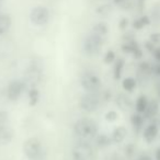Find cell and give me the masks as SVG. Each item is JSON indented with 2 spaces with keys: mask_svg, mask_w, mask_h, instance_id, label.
<instances>
[{
  "mask_svg": "<svg viewBox=\"0 0 160 160\" xmlns=\"http://www.w3.org/2000/svg\"><path fill=\"white\" fill-rule=\"evenodd\" d=\"M108 32H109V28H108V25L105 24V23H102V22L97 23V24L92 28V33L98 34V35H100V36L107 35Z\"/></svg>",
  "mask_w": 160,
  "mask_h": 160,
  "instance_id": "21",
  "label": "cell"
},
{
  "mask_svg": "<svg viewBox=\"0 0 160 160\" xmlns=\"http://www.w3.org/2000/svg\"><path fill=\"white\" fill-rule=\"evenodd\" d=\"M73 132L78 137L82 139H91L98 133V124L90 118H81L76 122L73 126Z\"/></svg>",
  "mask_w": 160,
  "mask_h": 160,
  "instance_id": "1",
  "label": "cell"
},
{
  "mask_svg": "<svg viewBox=\"0 0 160 160\" xmlns=\"http://www.w3.org/2000/svg\"><path fill=\"white\" fill-rule=\"evenodd\" d=\"M156 160H160V147L157 149V151H156V156H155Z\"/></svg>",
  "mask_w": 160,
  "mask_h": 160,
  "instance_id": "34",
  "label": "cell"
},
{
  "mask_svg": "<svg viewBox=\"0 0 160 160\" xmlns=\"http://www.w3.org/2000/svg\"><path fill=\"white\" fill-rule=\"evenodd\" d=\"M122 49H123V52H124V53L132 54V55H133L135 58H137V59L142 58V49L139 48V46H138L137 43H136L135 41H133V40H131L129 42H127L126 44L123 45Z\"/></svg>",
  "mask_w": 160,
  "mask_h": 160,
  "instance_id": "11",
  "label": "cell"
},
{
  "mask_svg": "<svg viewBox=\"0 0 160 160\" xmlns=\"http://www.w3.org/2000/svg\"><path fill=\"white\" fill-rule=\"evenodd\" d=\"M146 48L148 49L150 53H153V51L156 49L155 44H153V43H151V42H147L146 43Z\"/></svg>",
  "mask_w": 160,
  "mask_h": 160,
  "instance_id": "30",
  "label": "cell"
},
{
  "mask_svg": "<svg viewBox=\"0 0 160 160\" xmlns=\"http://www.w3.org/2000/svg\"><path fill=\"white\" fill-rule=\"evenodd\" d=\"M124 65H125V62H124V59H122V58H120V59H118L115 62V65H114V68H113L114 79H116V80L121 79L123 69H124Z\"/></svg>",
  "mask_w": 160,
  "mask_h": 160,
  "instance_id": "19",
  "label": "cell"
},
{
  "mask_svg": "<svg viewBox=\"0 0 160 160\" xmlns=\"http://www.w3.org/2000/svg\"><path fill=\"white\" fill-rule=\"evenodd\" d=\"M9 124V114L6 111H0V126Z\"/></svg>",
  "mask_w": 160,
  "mask_h": 160,
  "instance_id": "25",
  "label": "cell"
},
{
  "mask_svg": "<svg viewBox=\"0 0 160 160\" xmlns=\"http://www.w3.org/2000/svg\"><path fill=\"white\" fill-rule=\"evenodd\" d=\"M127 24H128V21H127V19H122L120 22V29L124 30L125 28L127 27Z\"/></svg>",
  "mask_w": 160,
  "mask_h": 160,
  "instance_id": "31",
  "label": "cell"
},
{
  "mask_svg": "<svg viewBox=\"0 0 160 160\" xmlns=\"http://www.w3.org/2000/svg\"><path fill=\"white\" fill-rule=\"evenodd\" d=\"M41 79H42V73H41V71L38 70V68H35V67H31V68L28 69L27 72H25L24 82L29 83V85L36 86L41 81Z\"/></svg>",
  "mask_w": 160,
  "mask_h": 160,
  "instance_id": "9",
  "label": "cell"
},
{
  "mask_svg": "<svg viewBox=\"0 0 160 160\" xmlns=\"http://www.w3.org/2000/svg\"><path fill=\"white\" fill-rule=\"evenodd\" d=\"M115 60V53L113 51H108L104 56V62L105 64H112Z\"/></svg>",
  "mask_w": 160,
  "mask_h": 160,
  "instance_id": "26",
  "label": "cell"
},
{
  "mask_svg": "<svg viewBox=\"0 0 160 160\" xmlns=\"http://www.w3.org/2000/svg\"><path fill=\"white\" fill-rule=\"evenodd\" d=\"M23 151L29 160H45V152L42 142L36 137H31L25 140Z\"/></svg>",
  "mask_w": 160,
  "mask_h": 160,
  "instance_id": "2",
  "label": "cell"
},
{
  "mask_svg": "<svg viewBox=\"0 0 160 160\" xmlns=\"http://www.w3.org/2000/svg\"><path fill=\"white\" fill-rule=\"evenodd\" d=\"M97 140H98V145L100 147H107L109 145H111V142H113L112 138L109 137L108 135H99Z\"/></svg>",
  "mask_w": 160,
  "mask_h": 160,
  "instance_id": "24",
  "label": "cell"
},
{
  "mask_svg": "<svg viewBox=\"0 0 160 160\" xmlns=\"http://www.w3.org/2000/svg\"><path fill=\"white\" fill-rule=\"evenodd\" d=\"M30 20L36 27H43L49 21V11L44 6H38L31 10Z\"/></svg>",
  "mask_w": 160,
  "mask_h": 160,
  "instance_id": "4",
  "label": "cell"
},
{
  "mask_svg": "<svg viewBox=\"0 0 160 160\" xmlns=\"http://www.w3.org/2000/svg\"><path fill=\"white\" fill-rule=\"evenodd\" d=\"M81 86L87 92H98L101 88V80L94 73L87 72L81 79Z\"/></svg>",
  "mask_w": 160,
  "mask_h": 160,
  "instance_id": "7",
  "label": "cell"
},
{
  "mask_svg": "<svg viewBox=\"0 0 160 160\" xmlns=\"http://www.w3.org/2000/svg\"><path fill=\"white\" fill-rule=\"evenodd\" d=\"M11 18L8 14H0V35L5 34L6 32L9 31L10 27H11Z\"/></svg>",
  "mask_w": 160,
  "mask_h": 160,
  "instance_id": "15",
  "label": "cell"
},
{
  "mask_svg": "<svg viewBox=\"0 0 160 160\" xmlns=\"http://www.w3.org/2000/svg\"><path fill=\"white\" fill-rule=\"evenodd\" d=\"M38 99H40V93H38V90L36 88H32L29 91V100H30V105L34 107L36 103L38 102Z\"/></svg>",
  "mask_w": 160,
  "mask_h": 160,
  "instance_id": "23",
  "label": "cell"
},
{
  "mask_svg": "<svg viewBox=\"0 0 160 160\" xmlns=\"http://www.w3.org/2000/svg\"><path fill=\"white\" fill-rule=\"evenodd\" d=\"M103 45V36H100L98 34L91 33L86 38L83 42V51L89 56L98 55L100 53Z\"/></svg>",
  "mask_w": 160,
  "mask_h": 160,
  "instance_id": "3",
  "label": "cell"
},
{
  "mask_svg": "<svg viewBox=\"0 0 160 160\" xmlns=\"http://www.w3.org/2000/svg\"><path fill=\"white\" fill-rule=\"evenodd\" d=\"M158 96H159V99H160V89L158 90Z\"/></svg>",
  "mask_w": 160,
  "mask_h": 160,
  "instance_id": "36",
  "label": "cell"
},
{
  "mask_svg": "<svg viewBox=\"0 0 160 160\" xmlns=\"http://www.w3.org/2000/svg\"><path fill=\"white\" fill-rule=\"evenodd\" d=\"M116 104L121 110H128L132 107V101L125 94H118L116 98Z\"/></svg>",
  "mask_w": 160,
  "mask_h": 160,
  "instance_id": "17",
  "label": "cell"
},
{
  "mask_svg": "<svg viewBox=\"0 0 160 160\" xmlns=\"http://www.w3.org/2000/svg\"><path fill=\"white\" fill-rule=\"evenodd\" d=\"M149 103V100L145 94H142L137 98L136 100V103H135V109H136V112L137 113H144L147 109V105Z\"/></svg>",
  "mask_w": 160,
  "mask_h": 160,
  "instance_id": "16",
  "label": "cell"
},
{
  "mask_svg": "<svg viewBox=\"0 0 160 160\" xmlns=\"http://www.w3.org/2000/svg\"><path fill=\"white\" fill-rule=\"evenodd\" d=\"M158 133H159V128H158L157 124H149L146 128L144 129L142 133V137H144L145 142L150 144L157 138Z\"/></svg>",
  "mask_w": 160,
  "mask_h": 160,
  "instance_id": "12",
  "label": "cell"
},
{
  "mask_svg": "<svg viewBox=\"0 0 160 160\" xmlns=\"http://www.w3.org/2000/svg\"><path fill=\"white\" fill-rule=\"evenodd\" d=\"M122 86H123V89H124L125 91L132 92L136 88V86H137V81H136L134 78L127 77L122 81Z\"/></svg>",
  "mask_w": 160,
  "mask_h": 160,
  "instance_id": "20",
  "label": "cell"
},
{
  "mask_svg": "<svg viewBox=\"0 0 160 160\" xmlns=\"http://www.w3.org/2000/svg\"><path fill=\"white\" fill-rule=\"evenodd\" d=\"M93 156L92 147L88 142H78L72 149L73 160H91Z\"/></svg>",
  "mask_w": 160,
  "mask_h": 160,
  "instance_id": "6",
  "label": "cell"
},
{
  "mask_svg": "<svg viewBox=\"0 0 160 160\" xmlns=\"http://www.w3.org/2000/svg\"><path fill=\"white\" fill-rule=\"evenodd\" d=\"M153 71H155L156 75L159 76V77H160V62H159V64L156 65L155 68H153Z\"/></svg>",
  "mask_w": 160,
  "mask_h": 160,
  "instance_id": "33",
  "label": "cell"
},
{
  "mask_svg": "<svg viewBox=\"0 0 160 160\" xmlns=\"http://www.w3.org/2000/svg\"><path fill=\"white\" fill-rule=\"evenodd\" d=\"M118 115L115 111H109L105 114V120H107L108 122H114V121L118 120Z\"/></svg>",
  "mask_w": 160,
  "mask_h": 160,
  "instance_id": "27",
  "label": "cell"
},
{
  "mask_svg": "<svg viewBox=\"0 0 160 160\" xmlns=\"http://www.w3.org/2000/svg\"><path fill=\"white\" fill-rule=\"evenodd\" d=\"M80 107L83 111L89 113L96 112L100 107V97L97 92H87L80 100Z\"/></svg>",
  "mask_w": 160,
  "mask_h": 160,
  "instance_id": "5",
  "label": "cell"
},
{
  "mask_svg": "<svg viewBox=\"0 0 160 160\" xmlns=\"http://www.w3.org/2000/svg\"><path fill=\"white\" fill-rule=\"evenodd\" d=\"M150 42L155 45L160 44V33H152L150 35Z\"/></svg>",
  "mask_w": 160,
  "mask_h": 160,
  "instance_id": "28",
  "label": "cell"
},
{
  "mask_svg": "<svg viewBox=\"0 0 160 160\" xmlns=\"http://www.w3.org/2000/svg\"><path fill=\"white\" fill-rule=\"evenodd\" d=\"M138 160H152V158H151L149 155H146V153H144V155H142L139 158H138Z\"/></svg>",
  "mask_w": 160,
  "mask_h": 160,
  "instance_id": "32",
  "label": "cell"
},
{
  "mask_svg": "<svg viewBox=\"0 0 160 160\" xmlns=\"http://www.w3.org/2000/svg\"><path fill=\"white\" fill-rule=\"evenodd\" d=\"M25 88V82L21 81V80H12L11 82L8 86V91L7 96L9 100L17 101L22 94L23 90Z\"/></svg>",
  "mask_w": 160,
  "mask_h": 160,
  "instance_id": "8",
  "label": "cell"
},
{
  "mask_svg": "<svg viewBox=\"0 0 160 160\" xmlns=\"http://www.w3.org/2000/svg\"><path fill=\"white\" fill-rule=\"evenodd\" d=\"M153 57H155V59L157 60V62H160V46L159 47H156V49L153 51Z\"/></svg>",
  "mask_w": 160,
  "mask_h": 160,
  "instance_id": "29",
  "label": "cell"
},
{
  "mask_svg": "<svg viewBox=\"0 0 160 160\" xmlns=\"http://www.w3.org/2000/svg\"><path fill=\"white\" fill-rule=\"evenodd\" d=\"M127 136V129L124 126H118L112 132L111 138L112 142H115V144H120V142H124V139Z\"/></svg>",
  "mask_w": 160,
  "mask_h": 160,
  "instance_id": "13",
  "label": "cell"
},
{
  "mask_svg": "<svg viewBox=\"0 0 160 160\" xmlns=\"http://www.w3.org/2000/svg\"><path fill=\"white\" fill-rule=\"evenodd\" d=\"M150 23V19L148 18L147 16H144V17H140L139 19L134 21L133 23V28L135 30H142V28H145L146 25H148Z\"/></svg>",
  "mask_w": 160,
  "mask_h": 160,
  "instance_id": "22",
  "label": "cell"
},
{
  "mask_svg": "<svg viewBox=\"0 0 160 160\" xmlns=\"http://www.w3.org/2000/svg\"><path fill=\"white\" fill-rule=\"evenodd\" d=\"M131 123L133 125L134 129L136 131V133L142 129V126L144 124V118L140 115V113H136V114H133L131 118Z\"/></svg>",
  "mask_w": 160,
  "mask_h": 160,
  "instance_id": "18",
  "label": "cell"
},
{
  "mask_svg": "<svg viewBox=\"0 0 160 160\" xmlns=\"http://www.w3.org/2000/svg\"><path fill=\"white\" fill-rule=\"evenodd\" d=\"M158 111H159V102L157 100H151L149 101L146 111L142 114H144L145 118H152L157 115Z\"/></svg>",
  "mask_w": 160,
  "mask_h": 160,
  "instance_id": "14",
  "label": "cell"
},
{
  "mask_svg": "<svg viewBox=\"0 0 160 160\" xmlns=\"http://www.w3.org/2000/svg\"><path fill=\"white\" fill-rule=\"evenodd\" d=\"M13 138V129L10 126V124L0 126V145H8L11 142Z\"/></svg>",
  "mask_w": 160,
  "mask_h": 160,
  "instance_id": "10",
  "label": "cell"
},
{
  "mask_svg": "<svg viewBox=\"0 0 160 160\" xmlns=\"http://www.w3.org/2000/svg\"><path fill=\"white\" fill-rule=\"evenodd\" d=\"M127 155H132L133 153V146H128L127 147Z\"/></svg>",
  "mask_w": 160,
  "mask_h": 160,
  "instance_id": "35",
  "label": "cell"
}]
</instances>
